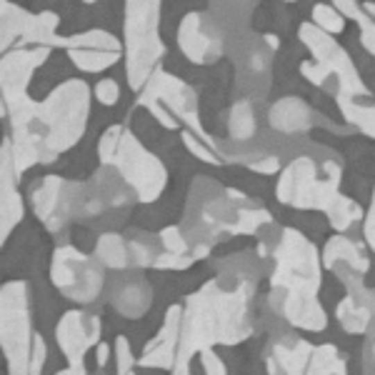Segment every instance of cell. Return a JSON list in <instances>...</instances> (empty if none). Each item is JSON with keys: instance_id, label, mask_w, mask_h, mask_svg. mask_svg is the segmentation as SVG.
Masks as SVG:
<instances>
[{"instance_id": "4316f807", "label": "cell", "mask_w": 375, "mask_h": 375, "mask_svg": "<svg viewBox=\"0 0 375 375\" xmlns=\"http://www.w3.org/2000/svg\"><path fill=\"white\" fill-rule=\"evenodd\" d=\"M365 10H368V12H370V18L375 20V6H373V3H368V6H365Z\"/></svg>"}, {"instance_id": "5bb4252c", "label": "cell", "mask_w": 375, "mask_h": 375, "mask_svg": "<svg viewBox=\"0 0 375 375\" xmlns=\"http://www.w3.org/2000/svg\"><path fill=\"white\" fill-rule=\"evenodd\" d=\"M178 43H181L183 53L195 62H208L212 58H218V45L212 43L210 38L200 33V18L198 15H188L178 33Z\"/></svg>"}, {"instance_id": "44dd1931", "label": "cell", "mask_w": 375, "mask_h": 375, "mask_svg": "<svg viewBox=\"0 0 375 375\" xmlns=\"http://www.w3.org/2000/svg\"><path fill=\"white\" fill-rule=\"evenodd\" d=\"M160 243L168 248V253H173V256H183L188 250V243L183 240L181 231H175V228H165V231L160 233Z\"/></svg>"}, {"instance_id": "ba28073f", "label": "cell", "mask_w": 375, "mask_h": 375, "mask_svg": "<svg viewBox=\"0 0 375 375\" xmlns=\"http://www.w3.org/2000/svg\"><path fill=\"white\" fill-rule=\"evenodd\" d=\"M58 345L75 375H85L88 350L100 343V320L83 310H68L58 320Z\"/></svg>"}, {"instance_id": "9c48e42d", "label": "cell", "mask_w": 375, "mask_h": 375, "mask_svg": "<svg viewBox=\"0 0 375 375\" xmlns=\"http://www.w3.org/2000/svg\"><path fill=\"white\" fill-rule=\"evenodd\" d=\"M50 56L48 45H38V48L12 50L3 58V100L20 98L28 95V85L35 73Z\"/></svg>"}, {"instance_id": "ffe728a7", "label": "cell", "mask_w": 375, "mask_h": 375, "mask_svg": "<svg viewBox=\"0 0 375 375\" xmlns=\"http://www.w3.org/2000/svg\"><path fill=\"white\" fill-rule=\"evenodd\" d=\"M45 353H48V348H45L43 335H40V333H35V338H33V353H31V368H28V375H40V373H43Z\"/></svg>"}, {"instance_id": "8992f818", "label": "cell", "mask_w": 375, "mask_h": 375, "mask_svg": "<svg viewBox=\"0 0 375 375\" xmlns=\"http://www.w3.org/2000/svg\"><path fill=\"white\" fill-rule=\"evenodd\" d=\"M50 281L68 300L85 306L100 295L106 275L98 258L85 256L73 245H62L53 253L50 260Z\"/></svg>"}, {"instance_id": "7402d4cb", "label": "cell", "mask_w": 375, "mask_h": 375, "mask_svg": "<svg viewBox=\"0 0 375 375\" xmlns=\"http://www.w3.org/2000/svg\"><path fill=\"white\" fill-rule=\"evenodd\" d=\"M138 103H140V106H145V108H148V110L153 112V115H156V120H158V123L162 125V128H168V131H175V128H178V120H175V118H170V115H168V110H165V108H162L160 103H158V100L140 98V100H138Z\"/></svg>"}, {"instance_id": "d4e9b609", "label": "cell", "mask_w": 375, "mask_h": 375, "mask_svg": "<svg viewBox=\"0 0 375 375\" xmlns=\"http://www.w3.org/2000/svg\"><path fill=\"white\" fill-rule=\"evenodd\" d=\"M108 358H110V345L108 343H98V350H95V360H98V365L103 368L108 362Z\"/></svg>"}, {"instance_id": "f1b7e54d", "label": "cell", "mask_w": 375, "mask_h": 375, "mask_svg": "<svg viewBox=\"0 0 375 375\" xmlns=\"http://www.w3.org/2000/svg\"><path fill=\"white\" fill-rule=\"evenodd\" d=\"M175 375H188V373H185V368H181V370H178V373H175Z\"/></svg>"}, {"instance_id": "5b68a950", "label": "cell", "mask_w": 375, "mask_h": 375, "mask_svg": "<svg viewBox=\"0 0 375 375\" xmlns=\"http://www.w3.org/2000/svg\"><path fill=\"white\" fill-rule=\"evenodd\" d=\"M33 210L50 233L62 231L73 220H90V190L88 183L65 181L60 175H45L33 185Z\"/></svg>"}, {"instance_id": "484cf974", "label": "cell", "mask_w": 375, "mask_h": 375, "mask_svg": "<svg viewBox=\"0 0 375 375\" xmlns=\"http://www.w3.org/2000/svg\"><path fill=\"white\" fill-rule=\"evenodd\" d=\"M365 233H368V240H370V245L375 248V206H373V215H370V220H368V228H365Z\"/></svg>"}, {"instance_id": "7c38bea8", "label": "cell", "mask_w": 375, "mask_h": 375, "mask_svg": "<svg viewBox=\"0 0 375 375\" xmlns=\"http://www.w3.org/2000/svg\"><path fill=\"white\" fill-rule=\"evenodd\" d=\"M18 168L12 160L10 140L3 143V240H8L10 231L23 220V200L18 193Z\"/></svg>"}, {"instance_id": "603a6c76", "label": "cell", "mask_w": 375, "mask_h": 375, "mask_svg": "<svg viewBox=\"0 0 375 375\" xmlns=\"http://www.w3.org/2000/svg\"><path fill=\"white\" fill-rule=\"evenodd\" d=\"M183 140H185V145H188V148H190V150H193V153L200 158V160H206V162H218V158L210 156V153H208V150L203 148V145H200L198 140H195V138L190 135V133H183Z\"/></svg>"}, {"instance_id": "9a60e30c", "label": "cell", "mask_w": 375, "mask_h": 375, "mask_svg": "<svg viewBox=\"0 0 375 375\" xmlns=\"http://www.w3.org/2000/svg\"><path fill=\"white\" fill-rule=\"evenodd\" d=\"M312 20L323 28V33H340L343 31V15L335 10V6H315Z\"/></svg>"}, {"instance_id": "4fadbf2b", "label": "cell", "mask_w": 375, "mask_h": 375, "mask_svg": "<svg viewBox=\"0 0 375 375\" xmlns=\"http://www.w3.org/2000/svg\"><path fill=\"white\" fill-rule=\"evenodd\" d=\"M131 235V233H128ZM95 258L103 265L115 270L135 268V250H133V238H125L120 233H103L95 245Z\"/></svg>"}, {"instance_id": "e0dca14e", "label": "cell", "mask_w": 375, "mask_h": 375, "mask_svg": "<svg viewBox=\"0 0 375 375\" xmlns=\"http://www.w3.org/2000/svg\"><path fill=\"white\" fill-rule=\"evenodd\" d=\"M135 365H138V360H135V356L131 353V343H128V338L118 335V338H115V373H118V375H131Z\"/></svg>"}, {"instance_id": "cb8c5ba5", "label": "cell", "mask_w": 375, "mask_h": 375, "mask_svg": "<svg viewBox=\"0 0 375 375\" xmlns=\"http://www.w3.org/2000/svg\"><path fill=\"white\" fill-rule=\"evenodd\" d=\"M203 362H206V370H208V375H225V370H223V362H220L218 358L212 356V353H206V356H203Z\"/></svg>"}, {"instance_id": "d6986e66", "label": "cell", "mask_w": 375, "mask_h": 375, "mask_svg": "<svg viewBox=\"0 0 375 375\" xmlns=\"http://www.w3.org/2000/svg\"><path fill=\"white\" fill-rule=\"evenodd\" d=\"M233 138H248V133L253 131V118H250L248 106H238L233 112V123H231Z\"/></svg>"}, {"instance_id": "2e32d148", "label": "cell", "mask_w": 375, "mask_h": 375, "mask_svg": "<svg viewBox=\"0 0 375 375\" xmlns=\"http://www.w3.org/2000/svg\"><path fill=\"white\" fill-rule=\"evenodd\" d=\"M335 10H348V12H353L350 18H356L358 23L362 25V45H365V48H368L370 53L375 56V25L368 20V15H362L360 8L353 6V3H338Z\"/></svg>"}, {"instance_id": "3957f363", "label": "cell", "mask_w": 375, "mask_h": 375, "mask_svg": "<svg viewBox=\"0 0 375 375\" xmlns=\"http://www.w3.org/2000/svg\"><path fill=\"white\" fill-rule=\"evenodd\" d=\"M158 3H128L125 6V73L133 90H143L156 65L165 53L158 35L160 20Z\"/></svg>"}, {"instance_id": "277c9868", "label": "cell", "mask_w": 375, "mask_h": 375, "mask_svg": "<svg viewBox=\"0 0 375 375\" xmlns=\"http://www.w3.org/2000/svg\"><path fill=\"white\" fill-rule=\"evenodd\" d=\"M0 340L6 353L8 375H28L33 353V325H31V300L28 285L23 281H10L3 285L0 298Z\"/></svg>"}, {"instance_id": "f546056e", "label": "cell", "mask_w": 375, "mask_h": 375, "mask_svg": "<svg viewBox=\"0 0 375 375\" xmlns=\"http://www.w3.org/2000/svg\"><path fill=\"white\" fill-rule=\"evenodd\" d=\"M131 375H135V373H131Z\"/></svg>"}, {"instance_id": "ac0fdd59", "label": "cell", "mask_w": 375, "mask_h": 375, "mask_svg": "<svg viewBox=\"0 0 375 375\" xmlns=\"http://www.w3.org/2000/svg\"><path fill=\"white\" fill-rule=\"evenodd\" d=\"M93 95L100 106H115L120 100V85L112 78H103V81L95 83Z\"/></svg>"}, {"instance_id": "6da1fadb", "label": "cell", "mask_w": 375, "mask_h": 375, "mask_svg": "<svg viewBox=\"0 0 375 375\" xmlns=\"http://www.w3.org/2000/svg\"><path fill=\"white\" fill-rule=\"evenodd\" d=\"M3 110H10L12 140H8L15 168L23 173L35 162H53L81 140L90 110V88L73 78L40 103H33L28 95L3 100Z\"/></svg>"}, {"instance_id": "52a82bcc", "label": "cell", "mask_w": 375, "mask_h": 375, "mask_svg": "<svg viewBox=\"0 0 375 375\" xmlns=\"http://www.w3.org/2000/svg\"><path fill=\"white\" fill-rule=\"evenodd\" d=\"M50 45L68 48L70 62L83 73H103L120 60L118 38L106 31H85L70 38H53Z\"/></svg>"}, {"instance_id": "30bf717a", "label": "cell", "mask_w": 375, "mask_h": 375, "mask_svg": "<svg viewBox=\"0 0 375 375\" xmlns=\"http://www.w3.org/2000/svg\"><path fill=\"white\" fill-rule=\"evenodd\" d=\"M150 303H153V290H150L148 281L140 275H123L110 293V306L123 315V318H143L148 312Z\"/></svg>"}, {"instance_id": "8fae6325", "label": "cell", "mask_w": 375, "mask_h": 375, "mask_svg": "<svg viewBox=\"0 0 375 375\" xmlns=\"http://www.w3.org/2000/svg\"><path fill=\"white\" fill-rule=\"evenodd\" d=\"M178 323H181V308H170L160 335H156V340H150L145 345V353L138 360V365H143V368H170L173 365L175 343H178Z\"/></svg>"}, {"instance_id": "83f0119b", "label": "cell", "mask_w": 375, "mask_h": 375, "mask_svg": "<svg viewBox=\"0 0 375 375\" xmlns=\"http://www.w3.org/2000/svg\"><path fill=\"white\" fill-rule=\"evenodd\" d=\"M58 375H75V373H73V370L68 368V370H60V373H58Z\"/></svg>"}, {"instance_id": "7a4b0ae2", "label": "cell", "mask_w": 375, "mask_h": 375, "mask_svg": "<svg viewBox=\"0 0 375 375\" xmlns=\"http://www.w3.org/2000/svg\"><path fill=\"white\" fill-rule=\"evenodd\" d=\"M98 158L106 168H112L123 178L135 200L153 203L165 188V168L150 150L143 148L140 140H135L133 133H128L123 125H110L98 143Z\"/></svg>"}]
</instances>
